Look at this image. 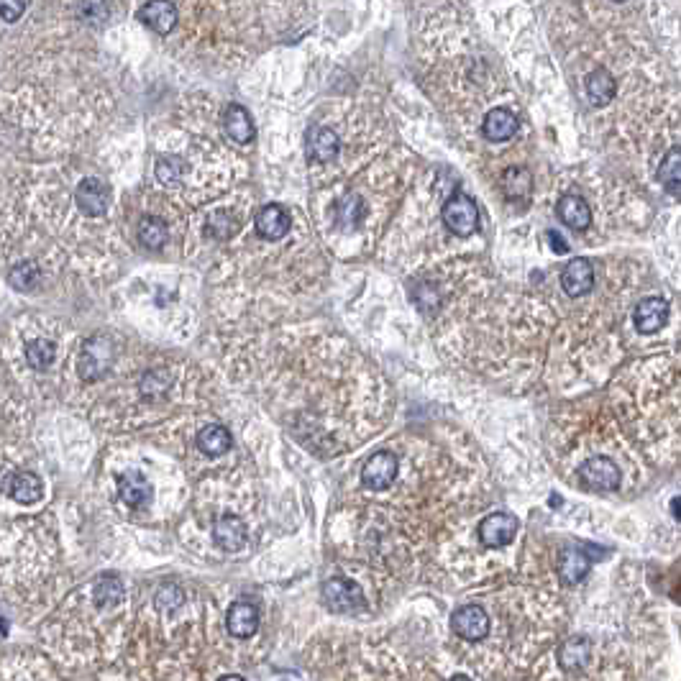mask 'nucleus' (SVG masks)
I'll list each match as a JSON object with an SVG mask.
<instances>
[{
  "label": "nucleus",
  "instance_id": "obj_6",
  "mask_svg": "<svg viewBox=\"0 0 681 681\" xmlns=\"http://www.w3.org/2000/svg\"><path fill=\"white\" fill-rule=\"evenodd\" d=\"M671 321V305L666 297L646 295L633 308V331L638 336H653L661 333Z\"/></svg>",
  "mask_w": 681,
  "mask_h": 681
},
{
  "label": "nucleus",
  "instance_id": "obj_3",
  "mask_svg": "<svg viewBox=\"0 0 681 681\" xmlns=\"http://www.w3.org/2000/svg\"><path fill=\"white\" fill-rule=\"evenodd\" d=\"M620 646L592 635H571L543 653L533 681H633Z\"/></svg>",
  "mask_w": 681,
  "mask_h": 681
},
{
  "label": "nucleus",
  "instance_id": "obj_22",
  "mask_svg": "<svg viewBox=\"0 0 681 681\" xmlns=\"http://www.w3.org/2000/svg\"><path fill=\"white\" fill-rule=\"evenodd\" d=\"M8 495L18 505H34L41 500V479L31 472H16L8 482Z\"/></svg>",
  "mask_w": 681,
  "mask_h": 681
},
{
  "label": "nucleus",
  "instance_id": "obj_34",
  "mask_svg": "<svg viewBox=\"0 0 681 681\" xmlns=\"http://www.w3.org/2000/svg\"><path fill=\"white\" fill-rule=\"evenodd\" d=\"M669 594H671V597H674V600L681 605V559L676 561L674 571H671V587H669Z\"/></svg>",
  "mask_w": 681,
  "mask_h": 681
},
{
  "label": "nucleus",
  "instance_id": "obj_35",
  "mask_svg": "<svg viewBox=\"0 0 681 681\" xmlns=\"http://www.w3.org/2000/svg\"><path fill=\"white\" fill-rule=\"evenodd\" d=\"M548 239L553 241V251H556V254H566V251H569V246H566V241L561 239V236H559V233H556V231L548 233Z\"/></svg>",
  "mask_w": 681,
  "mask_h": 681
},
{
  "label": "nucleus",
  "instance_id": "obj_17",
  "mask_svg": "<svg viewBox=\"0 0 681 681\" xmlns=\"http://www.w3.org/2000/svg\"><path fill=\"white\" fill-rule=\"evenodd\" d=\"M592 569V561L579 548H564L556 559V574L564 584H579Z\"/></svg>",
  "mask_w": 681,
  "mask_h": 681
},
{
  "label": "nucleus",
  "instance_id": "obj_4",
  "mask_svg": "<svg viewBox=\"0 0 681 681\" xmlns=\"http://www.w3.org/2000/svg\"><path fill=\"white\" fill-rule=\"evenodd\" d=\"M451 633L469 646H482L492 635V615L487 607L477 605V602L461 605L451 615Z\"/></svg>",
  "mask_w": 681,
  "mask_h": 681
},
{
  "label": "nucleus",
  "instance_id": "obj_27",
  "mask_svg": "<svg viewBox=\"0 0 681 681\" xmlns=\"http://www.w3.org/2000/svg\"><path fill=\"white\" fill-rule=\"evenodd\" d=\"M502 187H505L507 198L513 200H523L530 195V187H533V180H530L528 169L523 167H510L502 175Z\"/></svg>",
  "mask_w": 681,
  "mask_h": 681
},
{
  "label": "nucleus",
  "instance_id": "obj_11",
  "mask_svg": "<svg viewBox=\"0 0 681 681\" xmlns=\"http://www.w3.org/2000/svg\"><path fill=\"white\" fill-rule=\"evenodd\" d=\"M226 630L236 641H249L259 630V610L251 602L239 600L226 610Z\"/></svg>",
  "mask_w": 681,
  "mask_h": 681
},
{
  "label": "nucleus",
  "instance_id": "obj_28",
  "mask_svg": "<svg viewBox=\"0 0 681 681\" xmlns=\"http://www.w3.org/2000/svg\"><path fill=\"white\" fill-rule=\"evenodd\" d=\"M169 239V231L159 218H141L139 226V241L146 246V249H162Z\"/></svg>",
  "mask_w": 681,
  "mask_h": 681
},
{
  "label": "nucleus",
  "instance_id": "obj_36",
  "mask_svg": "<svg viewBox=\"0 0 681 681\" xmlns=\"http://www.w3.org/2000/svg\"><path fill=\"white\" fill-rule=\"evenodd\" d=\"M216 681H246V679H244V676H239V674H221Z\"/></svg>",
  "mask_w": 681,
  "mask_h": 681
},
{
  "label": "nucleus",
  "instance_id": "obj_25",
  "mask_svg": "<svg viewBox=\"0 0 681 681\" xmlns=\"http://www.w3.org/2000/svg\"><path fill=\"white\" fill-rule=\"evenodd\" d=\"M154 607H157L159 617H177L185 607V589L175 582L162 584L154 594Z\"/></svg>",
  "mask_w": 681,
  "mask_h": 681
},
{
  "label": "nucleus",
  "instance_id": "obj_23",
  "mask_svg": "<svg viewBox=\"0 0 681 681\" xmlns=\"http://www.w3.org/2000/svg\"><path fill=\"white\" fill-rule=\"evenodd\" d=\"M223 123H226V131L233 141L249 144V141L254 139V123H251L249 111L241 108V105H228Z\"/></svg>",
  "mask_w": 681,
  "mask_h": 681
},
{
  "label": "nucleus",
  "instance_id": "obj_18",
  "mask_svg": "<svg viewBox=\"0 0 681 681\" xmlns=\"http://www.w3.org/2000/svg\"><path fill=\"white\" fill-rule=\"evenodd\" d=\"M305 146H308V157L313 162H333L338 157L341 141H338L336 131L326 129V126H315V129L308 131Z\"/></svg>",
  "mask_w": 681,
  "mask_h": 681
},
{
  "label": "nucleus",
  "instance_id": "obj_15",
  "mask_svg": "<svg viewBox=\"0 0 681 681\" xmlns=\"http://www.w3.org/2000/svg\"><path fill=\"white\" fill-rule=\"evenodd\" d=\"M108 203H111V190H108L105 182L95 180V177L80 182V187H77V205H80L85 216H103Z\"/></svg>",
  "mask_w": 681,
  "mask_h": 681
},
{
  "label": "nucleus",
  "instance_id": "obj_29",
  "mask_svg": "<svg viewBox=\"0 0 681 681\" xmlns=\"http://www.w3.org/2000/svg\"><path fill=\"white\" fill-rule=\"evenodd\" d=\"M54 356H57V349H54V344L47 341V338L31 341V344L26 346V359H29V364L34 369H49L52 367Z\"/></svg>",
  "mask_w": 681,
  "mask_h": 681
},
{
  "label": "nucleus",
  "instance_id": "obj_24",
  "mask_svg": "<svg viewBox=\"0 0 681 681\" xmlns=\"http://www.w3.org/2000/svg\"><path fill=\"white\" fill-rule=\"evenodd\" d=\"M364 213H367V208H364V200L359 193H346L336 203V223L344 231H354L364 221Z\"/></svg>",
  "mask_w": 681,
  "mask_h": 681
},
{
  "label": "nucleus",
  "instance_id": "obj_31",
  "mask_svg": "<svg viewBox=\"0 0 681 681\" xmlns=\"http://www.w3.org/2000/svg\"><path fill=\"white\" fill-rule=\"evenodd\" d=\"M182 175H185V164L177 157H159L157 162V180L167 187L180 185Z\"/></svg>",
  "mask_w": 681,
  "mask_h": 681
},
{
  "label": "nucleus",
  "instance_id": "obj_14",
  "mask_svg": "<svg viewBox=\"0 0 681 681\" xmlns=\"http://www.w3.org/2000/svg\"><path fill=\"white\" fill-rule=\"evenodd\" d=\"M113 349L105 338H90L88 344L82 346L80 354V374L85 379H98L100 374L111 364Z\"/></svg>",
  "mask_w": 681,
  "mask_h": 681
},
{
  "label": "nucleus",
  "instance_id": "obj_39",
  "mask_svg": "<svg viewBox=\"0 0 681 681\" xmlns=\"http://www.w3.org/2000/svg\"><path fill=\"white\" fill-rule=\"evenodd\" d=\"M41 681H49V679H41Z\"/></svg>",
  "mask_w": 681,
  "mask_h": 681
},
{
  "label": "nucleus",
  "instance_id": "obj_38",
  "mask_svg": "<svg viewBox=\"0 0 681 681\" xmlns=\"http://www.w3.org/2000/svg\"><path fill=\"white\" fill-rule=\"evenodd\" d=\"M449 681H474V679H469V676H464V674H459V676H451Z\"/></svg>",
  "mask_w": 681,
  "mask_h": 681
},
{
  "label": "nucleus",
  "instance_id": "obj_20",
  "mask_svg": "<svg viewBox=\"0 0 681 681\" xmlns=\"http://www.w3.org/2000/svg\"><path fill=\"white\" fill-rule=\"evenodd\" d=\"M118 492H121V500L129 507H146L154 495L152 484L141 472L123 474L121 482H118Z\"/></svg>",
  "mask_w": 681,
  "mask_h": 681
},
{
  "label": "nucleus",
  "instance_id": "obj_7",
  "mask_svg": "<svg viewBox=\"0 0 681 681\" xmlns=\"http://www.w3.org/2000/svg\"><path fill=\"white\" fill-rule=\"evenodd\" d=\"M443 223L456 236H472L479 228V208L469 195L456 193L449 203L443 205Z\"/></svg>",
  "mask_w": 681,
  "mask_h": 681
},
{
  "label": "nucleus",
  "instance_id": "obj_2",
  "mask_svg": "<svg viewBox=\"0 0 681 681\" xmlns=\"http://www.w3.org/2000/svg\"><path fill=\"white\" fill-rule=\"evenodd\" d=\"M620 126L638 182L681 203V90L653 88L633 95Z\"/></svg>",
  "mask_w": 681,
  "mask_h": 681
},
{
  "label": "nucleus",
  "instance_id": "obj_33",
  "mask_svg": "<svg viewBox=\"0 0 681 681\" xmlns=\"http://www.w3.org/2000/svg\"><path fill=\"white\" fill-rule=\"evenodd\" d=\"M0 11H3V18H6L8 24H13V21H18V16L26 11V3H11V0H3V3H0Z\"/></svg>",
  "mask_w": 681,
  "mask_h": 681
},
{
  "label": "nucleus",
  "instance_id": "obj_37",
  "mask_svg": "<svg viewBox=\"0 0 681 681\" xmlns=\"http://www.w3.org/2000/svg\"><path fill=\"white\" fill-rule=\"evenodd\" d=\"M671 507H674V515H676V518L681 520V497H676V500L671 502Z\"/></svg>",
  "mask_w": 681,
  "mask_h": 681
},
{
  "label": "nucleus",
  "instance_id": "obj_1",
  "mask_svg": "<svg viewBox=\"0 0 681 681\" xmlns=\"http://www.w3.org/2000/svg\"><path fill=\"white\" fill-rule=\"evenodd\" d=\"M612 410L648 464L681 459V354L633 361L612 385Z\"/></svg>",
  "mask_w": 681,
  "mask_h": 681
},
{
  "label": "nucleus",
  "instance_id": "obj_26",
  "mask_svg": "<svg viewBox=\"0 0 681 681\" xmlns=\"http://www.w3.org/2000/svg\"><path fill=\"white\" fill-rule=\"evenodd\" d=\"M233 436L228 428L223 425H208L203 431L198 433V449L203 451L205 456H221L231 449Z\"/></svg>",
  "mask_w": 681,
  "mask_h": 681
},
{
  "label": "nucleus",
  "instance_id": "obj_16",
  "mask_svg": "<svg viewBox=\"0 0 681 681\" xmlns=\"http://www.w3.org/2000/svg\"><path fill=\"white\" fill-rule=\"evenodd\" d=\"M213 541H216V546L226 553L244 551L246 546L244 520L236 518V515H223V518L216 520V525H213Z\"/></svg>",
  "mask_w": 681,
  "mask_h": 681
},
{
  "label": "nucleus",
  "instance_id": "obj_19",
  "mask_svg": "<svg viewBox=\"0 0 681 681\" xmlns=\"http://www.w3.org/2000/svg\"><path fill=\"white\" fill-rule=\"evenodd\" d=\"M257 231L262 239L280 241L287 231H290V216L285 213L282 205H264L257 213Z\"/></svg>",
  "mask_w": 681,
  "mask_h": 681
},
{
  "label": "nucleus",
  "instance_id": "obj_10",
  "mask_svg": "<svg viewBox=\"0 0 681 681\" xmlns=\"http://www.w3.org/2000/svg\"><path fill=\"white\" fill-rule=\"evenodd\" d=\"M597 282V272L589 259H571L564 269H561V290L569 297H584L594 290Z\"/></svg>",
  "mask_w": 681,
  "mask_h": 681
},
{
  "label": "nucleus",
  "instance_id": "obj_9",
  "mask_svg": "<svg viewBox=\"0 0 681 681\" xmlns=\"http://www.w3.org/2000/svg\"><path fill=\"white\" fill-rule=\"evenodd\" d=\"M397 477V456L390 451H379L372 459L364 464L361 469V482L364 487L372 489V492H385L387 487H392Z\"/></svg>",
  "mask_w": 681,
  "mask_h": 681
},
{
  "label": "nucleus",
  "instance_id": "obj_13",
  "mask_svg": "<svg viewBox=\"0 0 681 681\" xmlns=\"http://www.w3.org/2000/svg\"><path fill=\"white\" fill-rule=\"evenodd\" d=\"M520 129V121L510 108H492L482 121V136L492 144H505Z\"/></svg>",
  "mask_w": 681,
  "mask_h": 681
},
{
  "label": "nucleus",
  "instance_id": "obj_21",
  "mask_svg": "<svg viewBox=\"0 0 681 681\" xmlns=\"http://www.w3.org/2000/svg\"><path fill=\"white\" fill-rule=\"evenodd\" d=\"M139 18L157 34H169L177 26L175 3H144L139 8Z\"/></svg>",
  "mask_w": 681,
  "mask_h": 681
},
{
  "label": "nucleus",
  "instance_id": "obj_30",
  "mask_svg": "<svg viewBox=\"0 0 681 681\" xmlns=\"http://www.w3.org/2000/svg\"><path fill=\"white\" fill-rule=\"evenodd\" d=\"M8 282H11L16 290H34V285L39 282V267L34 262H21L11 269L8 274Z\"/></svg>",
  "mask_w": 681,
  "mask_h": 681
},
{
  "label": "nucleus",
  "instance_id": "obj_32",
  "mask_svg": "<svg viewBox=\"0 0 681 681\" xmlns=\"http://www.w3.org/2000/svg\"><path fill=\"white\" fill-rule=\"evenodd\" d=\"M208 231L213 233L216 239H231L233 231H236V223H233V218L228 216V213H216V216H210Z\"/></svg>",
  "mask_w": 681,
  "mask_h": 681
},
{
  "label": "nucleus",
  "instance_id": "obj_8",
  "mask_svg": "<svg viewBox=\"0 0 681 681\" xmlns=\"http://www.w3.org/2000/svg\"><path fill=\"white\" fill-rule=\"evenodd\" d=\"M518 518L510 513H492L479 523L477 536L487 548H507L518 536Z\"/></svg>",
  "mask_w": 681,
  "mask_h": 681
},
{
  "label": "nucleus",
  "instance_id": "obj_12",
  "mask_svg": "<svg viewBox=\"0 0 681 681\" xmlns=\"http://www.w3.org/2000/svg\"><path fill=\"white\" fill-rule=\"evenodd\" d=\"M556 216L571 231H587L594 223L592 205L587 203V198H582L577 193L561 195V200L556 203Z\"/></svg>",
  "mask_w": 681,
  "mask_h": 681
},
{
  "label": "nucleus",
  "instance_id": "obj_5",
  "mask_svg": "<svg viewBox=\"0 0 681 681\" xmlns=\"http://www.w3.org/2000/svg\"><path fill=\"white\" fill-rule=\"evenodd\" d=\"M323 602L336 615H359L367 610V594L349 577L328 579L323 584Z\"/></svg>",
  "mask_w": 681,
  "mask_h": 681
}]
</instances>
